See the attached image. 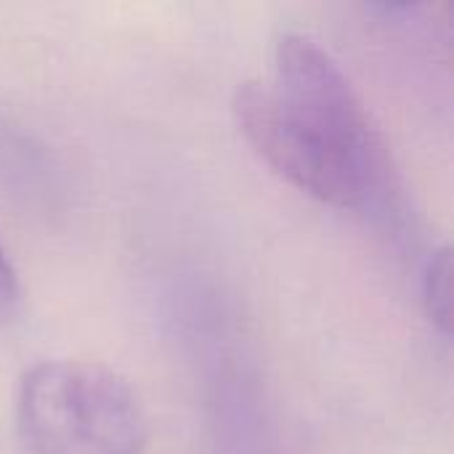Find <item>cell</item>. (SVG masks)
Segmentation results:
<instances>
[{"mask_svg":"<svg viewBox=\"0 0 454 454\" xmlns=\"http://www.w3.org/2000/svg\"><path fill=\"white\" fill-rule=\"evenodd\" d=\"M19 298H21V293H19L16 271H13V266L8 263V258H5V253L0 247V327L8 325L16 317Z\"/></svg>","mask_w":454,"mask_h":454,"instance_id":"obj_4","label":"cell"},{"mask_svg":"<svg viewBox=\"0 0 454 454\" xmlns=\"http://www.w3.org/2000/svg\"><path fill=\"white\" fill-rule=\"evenodd\" d=\"M16 428L29 454H141L146 444V418L130 386L88 362L27 370Z\"/></svg>","mask_w":454,"mask_h":454,"instance_id":"obj_2","label":"cell"},{"mask_svg":"<svg viewBox=\"0 0 454 454\" xmlns=\"http://www.w3.org/2000/svg\"><path fill=\"white\" fill-rule=\"evenodd\" d=\"M423 306L428 319L450 335L452 330V253L442 247L431 253L423 269Z\"/></svg>","mask_w":454,"mask_h":454,"instance_id":"obj_3","label":"cell"},{"mask_svg":"<svg viewBox=\"0 0 454 454\" xmlns=\"http://www.w3.org/2000/svg\"><path fill=\"white\" fill-rule=\"evenodd\" d=\"M234 120L255 154L303 194L359 207L378 181V138L340 64L309 35L277 43L269 82H239Z\"/></svg>","mask_w":454,"mask_h":454,"instance_id":"obj_1","label":"cell"}]
</instances>
